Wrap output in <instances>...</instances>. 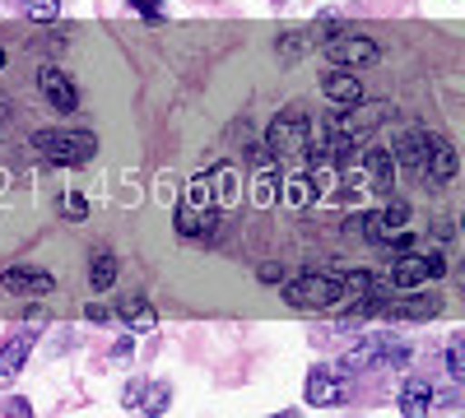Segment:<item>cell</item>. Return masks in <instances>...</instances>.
<instances>
[{
	"label": "cell",
	"mask_w": 465,
	"mask_h": 418,
	"mask_svg": "<svg viewBox=\"0 0 465 418\" xmlns=\"http://www.w3.org/2000/svg\"><path fill=\"white\" fill-rule=\"evenodd\" d=\"M447 372H451V382H465V335H451V345H447Z\"/></svg>",
	"instance_id": "ffe728a7"
},
{
	"label": "cell",
	"mask_w": 465,
	"mask_h": 418,
	"mask_svg": "<svg viewBox=\"0 0 465 418\" xmlns=\"http://www.w3.org/2000/svg\"><path fill=\"white\" fill-rule=\"evenodd\" d=\"M177 233H182V238H205V242H210V233H214L210 205H186V209H177Z\"/></svg>",
	"instance_id": "4fadbf2b"
},
{
	"label": "cell",
	"mask_w": 465,
	"mask_h": 418,
	"mask_svg": "<svg viewBox=\"0 0 465 418\" xmlns=\"http://www.w3.org/2000/svg\"><path fill=\"white\" fill-rule=\"evenodd\" d=\"M322 89H326V98H331L335 107H354V102H368V98H363V84H359V74H354V70H331Z\"/></svg>",
	"instance_id": "7c38bea8"
},
{
	"label": "cell",
	"mask_w": 465,
	"mask_h": 418,
	"mask_svg": "<svg viewBox=\"0 0 465 418\" xmlns=\"http://www.w3.org/2000/svg\"><path fill=\"white\" fill-rule=\"evenodd\" d=\"M429 404H433V386L429 382H405L401 386V413L405 418H429Z\"/></svg>",
	"instance_id": "5bb4252c"
},
{
	"label": "cell",
	"mask_w": 465,
	"mask_h": 418,
	"mask_svg": "<svg viewBox=\"0 0 465 418\" xmlns=\"http://www.w3.org/2000/svg\"><path fill=\"white\" fill-rule=\"evenodd\" d=\"M307 144H312V122H307L298 107L275 117V126H270V149H275V154H302Z\"/></svg>",
	"instance_id": "5b68a950"
},
{
	"label": "cell",
	"mask_w": 465,
	"mask_h": 418,
	"mask_svg": "<svg viewBox=\"0 0 465 418\" xmlns=\"http://www.w3.org/2000/svg\"><path fill=\"white\" fill-rule=\"evenodd\" d=\"M33 149H37L47 163L74 168V163H89V159L98 154V140H94L89 131H37V135H33Z\"/></svg>",
	"instance_id": "6da1fadb"
},
{
	"label": "cell",
	"mask_w": 465,
	"mask_h": 418,
	"mask_svg": "<svg viewBox=\"0 0 465 418\" xmlns=\"http://www.w3.org/2000/svg\"><path fill=\"white\" fill-rule=\"evenodd\" d=\"M270 418H298V413H293V409H284V413H270Z\"/></svg>",
	"instance_id": "f1b7e54d"
},
{
	"label": "cell",
	"mask_w": 465,
	"mask_h": 418,
	"mask_svg": "<svg viewBox=\"0 0 465 418\" xmlns=\"http://www.w3.org/2000/svg\"><path fill=\"white\" fill-rule=\"evenodd\" d=\"M363 168H368V177H372L377 191H386V186H391V177H396V159L386 154V149H372V154L363 159Z\"/></svg>",
	"instance_id": "2e32d148"
},
{
	"label": "cell",
	"mask_w": 465,
	"mask_h": 418,
	"mask_svg": "<svg viewBox=\"0 0 465 418\" xmlns=\"http://www.w3.org/2000/svg\"><path fill=\"white\" fill-rule=\"evenodd\" d=\"M122 321L135 326V330H153V326H159V316H153V307H149L144 297H131V302H126V307H122Z\"/></svg>",
	"instance_id": "d6986e66"
},
{
	"label": "cell",
	"mask_w": 465,
	"mask_h": 418,
	"mask_svg": "<svg viewBox=\"0 0 465 418\" xmlns=\"http://www.w3.org/2000/svg\"><path fill=\"white\" fill-rule=\"evenodd\" d=\"M131 10H135L140 19H153V24L163 19V5H159V0H131Z\"/></svg>",
	"instance_id": "cb8c5ba5"
},
{
	"label": "cell",
	"mask_w": 465,
	"mask_h": 418,
	"mask_svg": "<svg viewBox=\"0 0 465 418\" xmlns=\"http://www.w3.org/2000/svg\"><path fill=\"white\" fill-rule=\"evenodd\" d=\"M33 345H37V326L10 335L5 345H0V376H19L24 363H28V354H33Z\"/></svg>",
	"instance_id": "8fae6325"
},
{
	"label": "cell",
	"mask_w": 465,
	"mask_h": 418,
	"mask_svg": "<svg viewBox=\"0 0 465 418\" xmlns=\"http://www.w3.org/2000/svg\"><path fill=\"white\" fill-rule=\"evenodd\" d=\"M307 47H312V33H284L280 37V61H298Z\"/></svg>",
	"instance_id": "44dd1931"
},
{
	"label": "cell",
	"mask_w": 465,
	"mask_h": 418,
	"mask_svg": "<svg viewBox=\"0 0 465 418\" xmlns=\"http://www.w3.org/2000/svg\"><path fill=\"white\" fill-rule=\"evenodd\" d=\"M84 214H89V205H84V196H74V191H70V196H65V219H74V223H80Z\"/></svg>",
	"instance_id": "d4e9b609"
},
{
	"label": "cell",
	"mask_w": 465,
	"mask_h": 418,
	"mask_svg": "<svg viewBox=\"0 0 465 418\" xmlns=\"http://www.w3.org/2000/svg\"><path fill=\"white\" fill-rule=\"evenodd\" d=\"M37 89H43V98H47L56 112H74V107H80V93H74L70 74L56 70V65H43V70H37Z\"/></svg>",
	"instance_id": "ba28073f"
},
{
	"label": "cell",
	"mask_w": 465,
	"mask_h": 418,
	"mask_svg": "<svg viewBox=\"0 0 465 418\" xmlns=\"http://www.w3.org/2000/svg\"><path fill=\"white\" fill-rule=\"evenodd\" d=\"M438 312H442L438 297H410V302H401V307H391V316H410V321H433Z\"/></svg>",
	"instance_id": "ac0fdd59"
},
{
	"label": "cell",
	"mask_w": 465,
	"mask_h": 418,
	"mask_svg": "<svg viewBox=\"0 0 465 418\" xmlns=\"http://www.w3.org/2000/svg\"><path fill=\"white\" fill-rule=\"evenodd\" d=\"M433 140H438V135H429L423 126H405L391 159L405 163V168H414V172H423V163H429V154H433Z\"/></svg>",
	"instance_id": "52a82bcc"
},
{
	"label": "cell",
	"mask_w": 465,
	"mask_h": 418,
	"mask_svg": "<svg viewBox=\"0 0 465 418\" xmlns=\"http://www.w3.org/2000/svg\"><path fill=\"white\" fill-rule=\"evenodd\" d=\"M377 219L386 223V233H396V228H405V219H410V205L405 200H391L386 209H377Z\"/></svg>",
	"instance_id": "603a6c76"
},
{
	"label": "cell",
	"mask_w": 465,
	"mask_h": 418,
	"mask_svg": "<svg viewBox=\"0 0 465 418\" xmlns=\"http://www.w3.org/2000/svg\"><path fill=\"white\" fill-rule=\"evenodd\" d=\"M0 70H5V47H0Z\"/></svg>",
	"instance_id": "f546056e"
},
{
	"label": "cell",
	"mask_w": 465,
	"mask_h": 418,
	"mask_svg": "<svg viewBox=\"0 0 465 418\" xmlns=\"http://www.w3.org/2000/svg\"><path fill=\"white\" fill-rule=\"evenodd\" d=\"M5 122H10V98L0 93V126H5Z\"/></svg>",
	"instance_id": "83f0119b"
},
{
	"label": "cell",
	"mask_w": 465,
	"mask_h": 418,
	"mask_svg": "<svg viewBox=\"0 0 465 418\" xmlns=\"http://www.w3.org/2000/svg\"><path fill=\"white\" fill-rule=\"evenodd\" d=\"M423 177H433V181L456 177V149L447 140H433V154H429V163H423Z\"/></svg>",
	"instance_id": "9a60e30c"
},
{
	"label": "cell",
	"mask_w": 465,
	"mask_h": 418,
	"mask_svg": "<svg viewBox=\"0 0 465 418\" xmlns=\"http://www.w3.org/2000/svg\"><path fill=\"white\" fill-rule=\"evenodd\" d=\"M0 288H5V293H24V297H47L56 288V275L33 270V265H19V270H0Z\"/></svg>",
	"instance_id": "8992f818"
},
{
	"label": "cell",
	"mask_w": 465,
	"mask_h": 418,
	"mask_svg": "<svg viewBox=\"0 0 465 418\" xmlns=\"http://www.w3.org/2000/svg\"><path fill=\"white\" fill-rule=\"evenodd\" d=\"M442 275H447V260L438 251H423V256L401 251V260L391 265V288H419V284H433Z\"/></svg>",
	"instance_id": "277c9868"
},
{
	"label": "cell",
	"mask_w": 465,
	"mask_h": 418,
	"mask_svg": "<svg viewBox=\"0 0 465 418\" xmlns=\"http://www.w3.org/2000/svg\"><path fill=\"white\" fill-rule=\"evenodd\" d=\"M84 321H94V326H107V321H112V307H103V302H89V307H84Z\"/></svg>",
	"instance_id": "4316f807"
},
{
	"label": "cell",
	"mask_w": 465,
	"mask_h": 418,
	"mask_svg": "<svg viewBox=\"0 0 465 418\" xmlns=\"http://www.w3.org/2000/svg\"><path fill=\"white\" fill-rule=\"evenodd\" d=\"M24 10H28V19H37V24H56L61 0H24Z\"/></svg>",
	"instance_id": "7402d4cb"
},
{
	"label": "cell",
	"mask_w": 465,
	"mask_h": 418,
	"mask_svg": "<svg viewBox=\"0 0 465 418\" xmlns=\"http://www.w3.org/2000/svg\"><path fill=\"white\" fill-rule=\"evenodd\" d=\"M89 284H94V293H103V288L116 284V256H112V251H98V256L89 260Z\"/></svg>",
	"instance_id": "e0dca14e"
},
{
	"label": "cell",
	"mask_w": 465,
	"mask_h": 418,
	"mask_svg": "<svg viewBox=\"0 0 465 418\" xmlns=\"http://www.w3.org/2000/svg\"><path fill=\"white\" fill-rule=\"evenodd\" d=\"M122 400H126V409H144L149 418H159V413L168 409L173 391H168V382H131V386L122 391Z\"/></svg>",
	"instance_id": "30bf717a"
},
{
	"label": "cell",
	"mask_w": 465,
	"mask_h": 418,
	"mask_svg": "<svg viewBox=\"0 0 465 418\" xmlns=\"http://www.w3.org/2000/svg\"><path fill=\"white\" fill-rule=\"evenodd\" d=\"M5 418H33V404L19 400V395H10V400H5Z\"/></svg>",
	"instance_id": "484cf974"
},
{
	"label": "cell",
	"mask_w": 465,
	"mask_h": 418,
	"mask_svg": "<svg viewBox=\"0 0 465 418\" xmlns=\"http://www.w3.org/2000/svg\"><path fill=\"white\" fill-rule=\"evenodd\" d=\"M322 52H326V61H335L340 70H363V65H377L381 61V47L372 43V37H363V33H331V37H322Z\"/></svg>",
	"instance_id": "7a4b0ae2"
},
{
	"label": "cell",
	"mask_w": 465,
	"mask_h": 418,
	"mask_svg": "<svg viewBox=\"0 0 465 418\" xmlns=\"http://www.w3.org/2000/svg\"><path fill=\"white\" fill-rule=\"evenodd\" d=\"M284 302L289 307H302V312H322L331 302H340V279L331 275H298L284 284Z\"/></svg>",
	"instance_id": "3957f363"
},
{
	"label": "cell",
	"mask_w": 465,
	"mask_h": 418,
	"mask_svg": "<svg viewBox=\"0 0 465 418\" xmlns=\"http://www.w3.org/2000/svg\"><path fill=\"white\" fill-rule=\"evenodd\" d=\"M302 395H307V404H317V409L344 404V382H340V372H331V367H312V372H307Z\"/></svg>",
	"instance_id": "9c48e42d"
}]
</instances>
